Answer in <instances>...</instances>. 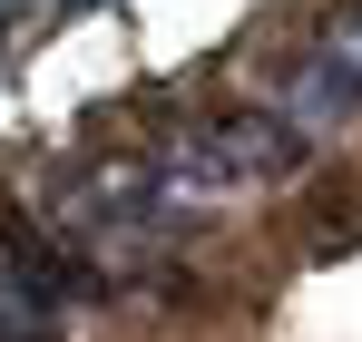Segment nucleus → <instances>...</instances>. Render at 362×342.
Instances as JSON below:
<instances>
[{
    "instance_id": "nucleus-2",
    "label": "nucleus",
    "mask_w": 362,
    "mask_h": 342,
    "mask_svg": "<svg viewBox=\"0 0 362 342\" xmlns=\"http://www.w3.org/2000/svg\"><path fill=\"white\" fill-rule=\"evenodd\" d=\"M69 10H98V0H69Z\"/></svg>"
},
{
    "instance_id": "nucleus-1",
    "label": "nucleus",
    "mask_w": 362,
    "mask_h": 342,
    "mask_svg": "<svg viewBox=\"0 0 362 342\" xmlns=\"http://www.w3.org/2000/svg\"><path fill=\"white\" fill-rule=\"evenodd\" d=\"M284 117H294L303 137H323V127H343L362 117V0L313 40V59L294 69V88H284Z\"/></svg>"
}]
</instances>
